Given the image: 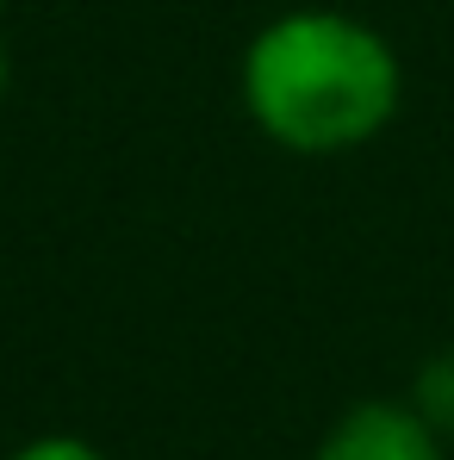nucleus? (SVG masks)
Masks as SVG:
<instances>
[{
	"label": "nucleus",
	"instance_id": "f257e3e1",
	"mask_svg": "<svg viewBox=\"0 0 454 460\" xmlns=\"http://www.w3.org/2000/svg\"><path fill=\"white\" fill-rule=\"evenodd\" d=\"M243 112L287 155H349L398 119L405 69L392 38L343 6H293L243 50Z\"/></svg>",
	"mask_w": 454,
	"mask_h": 460
},
{
	"label": "nucleus",
	"instance_id": "f03ea898",
	"mask_svg": "<svg viewBox=\"0 0 454 460\" xmlns=\"http://www.w3.org/2000/svg\"><path fill=\"white\" fill-rule=\"evenodd\" d=\"M311 460H449V436L411 398H361L324 429Z\"/></svg>",
	"mask_w": 454,
	"mask_h": 460
},
{
	"label": "nucleus",
	"instance_id": "7ed1b4c3",
	"mask_svg": "<svg viewBox=\"0 0 454 460\" xmlns=\"http://www.w3.org/2000/svg\"><path fill=\"white\" fill-rule=\"evenodd\" d=\"M411 404L442 429L454 442V349H442V355H430L423 367H417V380H411Z\"/></svg>",
	"mask_w": 454,
	"mask_h": 460
},
{
	"label": "nucleus",
	"instance_id": "20e7f679",
	"mask_svg": "<svg viewBox=\"0 0 454 460\" xmlns=\"http://www.w3.org/2000/svg\"><path fill=\"white\" fill-rule=\"evenodd\" d=\"M6 460H106L87 436H69V429H50V436H31V442H19Z\"/></svg>",
	"mask_w": 454,
	"mask_h": 460
},
{
	"label": "nucleus",
	"instance_id": "39448f33",
	"mask_svg": "<svg viewBox=\"0 0 454 460\" xmlns=\"http://www.w3.org/2000/svg\"><path fill=\"white\" fill-rule=\"evenodd\" d=\"M6 87H13V57H6V44H0V100H6Z\"/></svg>",
	"mask_w": 454,
	"mask_h": 460
},
{
	"label": "nucleus",
	"instance_id": "423d86ee",
	"mask_svg": "<svg viewBox=\"0 0 454 460\" xmlns=\"http://www.w3.org/2000/svg\"><path fill=\"white\" fill-rule=\"evenodd\" d=\"M6 6H13V0H0V13H6Z\"/></svg>",
	"mask_w": 454,
	"mask_h": 460
}]
</instances>
